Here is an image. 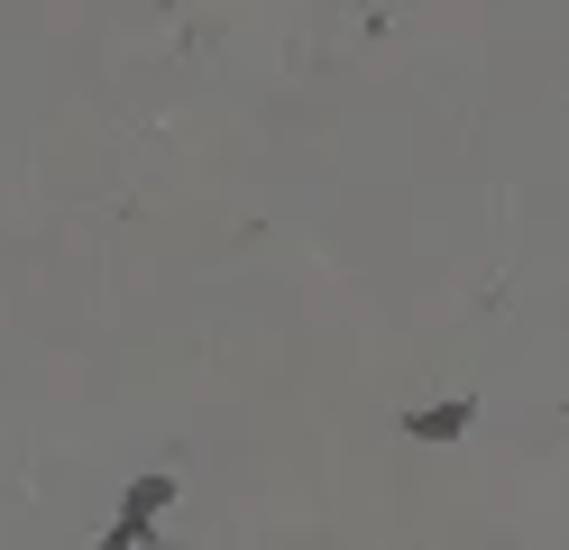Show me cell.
<instances>
[{"instance_id":"obj_1","label":"cell","mask_w":569,"mask_h":550,"mask_svg":"<svg viewBox=\"0 0 569 550\" xmlns=\"http://www.w3.org/2000/svg\"><path fill=\"white\" fill-rule=\"evenodd\" d=\"M166 504H174V477L157 468V477H138V487L120 496V523H111V532H129V541H157V523H166Z\"/></svg>"},{"instance_id":"obj_2","label":"cell","mask_w":569,"mask_h":550,"mask_svg":"<svg viewBox=\"0 0 569 550\" xmlns=\"http://www.w3.org/2000/svg\"><path fill=\"white\" fill-rule=\"evenodd\" d=\"M469 422H478V403H469V394H450V403H422V413H405V431H413V440H459Z\"/></svg>"},{"instance_id":"obj_3","label":"cell","mask_w":569,"mask_h":550,"mask_svg":"<svg viewBox=\"0 0 569 550\" xmlns=\"http://www.w3.org/2000/svg\"><path fill=\"white\" fill-rule=\"evenodd\" d=\"M92 550H148V541H129V532H101V541H92Z\"/></svg>"}]
</instances>
